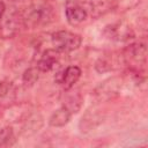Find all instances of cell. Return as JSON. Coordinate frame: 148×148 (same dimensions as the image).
<instances>
[{"instance_id": "obj_5", "label": "cell", "mask_w": 148, "mask_h": 148, "mask_svg": "<svg viewBox=\"0 0 148 148\" xmlns=\"http://www.w3.org/2000/svg\"><path fill=\"white\" fill-rule=\"evenodd\" d=\"M105 36L116 42H127L134 38V31L132 27L125 21H118L108 25L104 30Z\"/></svg>"}, {"instance_id": "obj_3", "label": "cell", "mask_w": 148, "mask_h": 148, "mask_svg": "<svg viewBox=\"0 0 148 148\" xmlns=\"http://www.w3.org/2000/svg\"><path fill=\"white\" fill-rule=\"evenodd\" d=\"M51 39L54 49L59 52H72L79 49L82 43V38L80 35L67 30L56 31L52 35Z\"/></svg>"}, {"instance_id": "obj_6", "label": "cell", "mask_w": 148, "mask_h": 148, "mask_svg": "<svg viewBox=\"0 0 148 148\" xmlns=\"http://www.w3.org/2000/svg\"><path fill=\"white\" fill-rule=\"evenodd\" d=\"M121 88V79L118 76L109 77L108 80L103 81L96 89H95V97L99 102L109 101L119 94Z\"/></svg>"}, {"instance_id": "obj_9", "label": "cell", "mask_w": 148, "mask_h": 148, "mask_svg": "<svg viewBox=\"0 0 148 148\" xmlns=\"http://www.w3.org/2000/svg\"><path fill=\"white\" fill-rule=\"evenodd\" d=\"M59 83L64 87L65 90L72 89L81 77V69L77 66H68L62 71L61 74H59Z\"/></svg>"}, {"instance_id": "obj_4", "label": "cell", "mask_w": 148, "mask_h": 148, "mask_svg": "<svg viewBox=\"0 0 148 148\" xmlns=\"http://www.w3.org/2000/svg\"><path fill=\"white\" fill-rule=\"evenodd\" d=\"M0 34L3 38H9L18 32L21 28H23L20 10H10L9 13L3 14L1 18Z\"/></svg>"}, {"instance_id": "obj_10", "label": "cell", "mask_w": 148, "mask_h": 148, "mask_svg": "<svg viewBox=\"0 0 148 148\" xmlns=\"http://www.w3.org/2000/svg\"><path fill=\"white\" fill-rule=\"evenodd\" d=\"M84 2L89 7L90 15L95 18L104 15L114 6V0H86Z\"/></svg>"}, {"instance_id": "obj_7", "label": "cell", "mask_w": 148, "mask_h": 148, "mask_svg": "<svg viewBox=\"0 0 148 148\" xmlns=\"http://www.w3.org/2000/svg\"><path fill=\"white\" fill-rule=\"evenodd\" d=\"M66 18L71 25H80L88 18V10L77 1H68L66 5Z\"/></svg>"}, {"instance_id": "obj_1", "label": "cell", "mask_w": 148, "mask_h": 148, "mask_svg": "<svg viewBox=\"0 0 148 148\" xmlns=\"http://www.w3.org/2000/svg\"><path fill=\"white\" fill-rule=\"evenodd\" d=\"M23 28H38L50 24L56 15L53 7L46 0L31 1L23 10L20 12Z\"/></svg>"}, {"instance_id": "obj_13", "label": "cell", "mask_w": 148, "mask_h": 148, "mask_svg": "<svg viewBox=\"0 0 148 148\" xmlns=\"http://www.w3.org/2000/svg\"><path fill=\"white\" fill-rule=\"evenodd\" d=\"M71 117H72V113L65 106H61L60 109L56 110L51 114L49 119V125L52 127H62L69 123Z\"/></svg>"}, {"instance_id": "obj_11", "label": "cell", "mask_w": 148, "mask_h": 148, "mask_svg": "<svg viewBox=\"0 0 148 148\" xmlns=\"http://www.w3.org/2000/svg\"><path fill=\"white\" fill-rule=\"evenodd\" d=\"M103 117L102 114L98 112V110H88L84 116H82L81 118V121L79 124L80 126V130L82 132H87V131H90L92 128H95L98 124H101L103 120Z\"/></svg>"}, {"instance_id": "obj_16", "label": "cell", "mask_w": 148, "mask_h": 148, "mask_svg": "<svg viewBox=\"0 0 148 148\" xmlns=\"http://www.w3.org/2000/svg\"><path fill=\"white\" fill-rule=\"evenodd\" d=\"M15 97V89L12 82L1 81L0 82V101L8 102V99H14Z\"/></svg>"}, {"instance_id": "obj_8", "label": "cell", "mask_w": 148, "mask_h": 148, "mask_svg": "<svg viewBox=\"0 0 148 148\" xmlns=\"http://www.w3.org/2000/svg\"><path fill=\"white\" fill-rule=\"evenodd\" d=\"M59 51L54 50H46L39 60L37 61V68L40 72L47 73L53 71L58 65H59Z\"/></svg>"}, {"instance_id": "obj_12", "label": "cell", "mask_w": 148, "mask_h": 148, "mask_svg": "<svg viewBox=\"0 0 148 148\" xmlns=\"http://www.w3.org/2000/svg\"><path fill=\"white\" fill-rule=\"evenodd\" d=\"M82 103H83V98H82V96L79 91L72 92V91H69V89L66 90L65 98H64V102H62V106H65L72 114L80 111V109L82 106Z\"/></svg>"}, {"instance_id": "obj_2", "label": "cell", "mask_w": 148, "mask_h": 148, "mask_svg": "<svg viewBox=\"0 0 148 148\" xmlns=\"http://www.w3.org/2000/svg\"><path fill=\"white\" fill-rule=\"evenodd\" d=\"M147 47L142 42H136L127 45L121 53V60L127 65L134 74H140L146 66Z\"/></svg>"}, {"instance_id": "obj_15", "label": "cell", "mask_w": 148, "mask_h": 148, "mask_svg": "<svg viewBox=\"0 0 148 148\" xmlns=\"http://www.w3.org/2000/svg\"><path fill=\"white\" fill-rule=\"evenodd\" d=\"M14 130L10 126H6L0 130V147H8L15 143Z\"/></svg>"}, {"instance_id": "obj_14", "label": "cell", "mask_w": 148, "mask_h": 148, "mask_svg": "<svg viewBox=\"0 0 148 148\" xmlns=\"http://www.w3.org/2000/svg\"><path fill=\"white\" fill-rule=\"evenodd\" d=\"M39 73H40V71L37 68V66L36 67H29V68H27L24 71L23 75H22V82H23V84L25 87L34 86L37 82V80L39 79Z\"/></svg>"}, {"instance_id": "obj_17", "label": "cell", "mask_w": 148, "mask_h": 148, "mask_svg": "<svg viewBox=\"0 0 148 148\" xmlns=\"http://www.w3.org/2000/svg\"><path fill=\"white\" fill-rule=\"evenodd\" d=\"M5 12H6V6H5V3L0 0V21H1V18H2Z\"/></svg>"}]
</instances>
